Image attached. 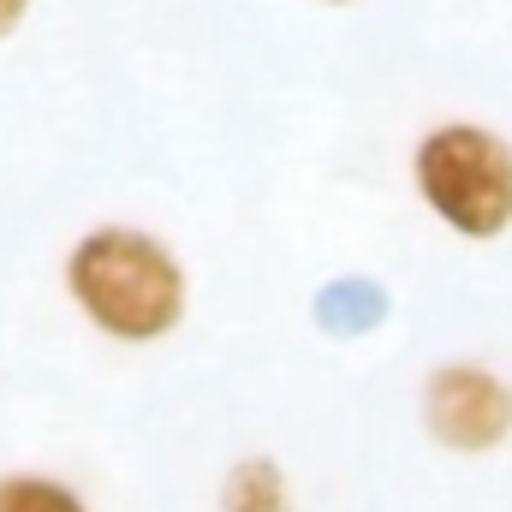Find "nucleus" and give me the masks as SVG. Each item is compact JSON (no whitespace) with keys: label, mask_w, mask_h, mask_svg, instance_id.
<instances>
[{"label":"nucleus","mask_w":512,"mask_h":512,"mask_svg":"<svg viewBox=\"0 0 512 512\" xmlns=\"http://www.w3.org/2000/svg\"><path fill=\"white\" fill-rule=\"evenodd\" d=\"M423 423L453 453H489L512 435V387L483 364H441L423 387Z\"/></svg>","instance_id":"7ed1b4c3"},{"label":"nucleus","mask_w":512,"mask_h":512,"mask_svg":"<svg viewBox=\"0 0 512 512\" xmlns=\"http://www.w3.org/2000/svg\"><path fill=\"white\" fill-rule=\"evenodd\" d=\"M24 12H30V0H0V36H12L24 24Z\"/></svg>","instance_id":"423d86ee"},{"label":"nucleus","mask_w":512,"mask_h":512,"mask_svg":"<svg viewBox=\"0 0 512 512\" xmlns=\"http://www.w3.org/2000/svg\"><path fill=\"white\" fill-rule=\"evenodd\" d=\"M221 512H292V489L280 477L274 459H239L227 489H221Z\"/></svg>","instance_id":"20e7f679"},{"label":"nucleus","mask_w":512,"mask_h":512,"mask_svg":"<svg viewBox=\"0 0 512 512\" xmlns=\"http://www.w3.org/2000/svg\"><path fill=\"white\" fill-rule=\"evenodd\" d=\"M328 6H346V0H328Z\"/></svg>","instance_id":"0eeeda50"},{"label":"nucleus","mask_w":512,"mask_h":512,"mask_svg":"<svg viewBox=\"0 0 512 512\" xmlns=\"http://www.w3.org/2000/svg\"><path fill=\"white\" fill-rule=\"evenodd\" d=\"M0 512H90L54 477H0Z\"/></svg>","instance_id":"39448f33"},{"label":"nucleus","mask_w":512,"mask_h":512,"mask_svg":"<svg viewBox=\"0 0 512 512\" xmlns=\"http://www.w3.org/2000/svg\"><path fill=\"white\" fill-rule=\"evenodd\" d=\"M78 310L114 340H161L185 316V268L173 251L131 227H96L66 256Z\"/></svg>","instance_id":"f257e3e1"},{"label":"nucleus","mask_w":512,"mask_h":512,"mask_svg":"<svg viewBox=\"0 0 512 512\" xmlns=\"http://www.w3.org/2000/svg\"><path fill=\"white\" fill-rule=\"evenodd\" d=\"M423 203L465 239L512 227V143L483 126H441L417 143Z\"/></svg>","instance_id":"f03ea898"}]
</instances>
